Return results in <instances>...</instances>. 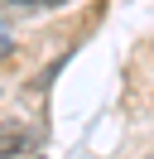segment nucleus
Segmentation results:
<instances>
[{"instance_id":"2","label":"nucleus","mask_w":154,"mask_h":159,"mask_svg":"<svg viewBox=\"0 0 154 159\" xmlns=\"http://www.w3.org/2000/svg\"><path fill=\"white\" fill-rule=\"evenodd\" d=\"M10 48H15V34H10V24H5V15H0V63L10 58Z\"/></svg>"},{"instance_id":"3","label":"nucleus","mask_w":154,"mask_h":159,"mask_svg":"<svg viewBox=\"0 0 154 159\" xmlns=\"http://www.w3.org/2000/svg\"><path fill=\"white\" fill-rule=\"evenodd\" d=\"M19 10H58V5H67V0H15Z\"/></svg>"},{"instance_id":"1","label":"nucleus","mask_w":154,"mask_h":159,"mask_svg":"<svg viewBox=\"0 0 154 159\" xmlns=\"http://www.w3.org/2000/svg\"><path fill=\"white\" fill-rule=\"evenodd\" d=\"M34 149V130L24 120H0V159H15Z\"/></svg>"}]
</instances>
